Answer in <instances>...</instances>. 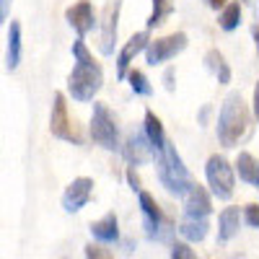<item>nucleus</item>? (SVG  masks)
Here are the masks:
<instances>
[{
    "mask_svg": "<svg viewBox=\"0 0 259 259\" xmlns=\"http://www.w3.org/2000/svg\"><path fill=\"white\" fill-rule=\"evenodd\" d=\"M50 133L60 140H68L73 145H80L83 138L78 135V130L73 127L70 122V114H68V101H65V94L62 91H55L52 96V117H50Z\"/></svg>",
    "mask_w": 259,
    "mask_h": 259,
    "instance_id": "0eeeda50",
    "label": "nucleus"
},
{
    "mask_svg": "<svg viewBox=\"0 0 259 259\" xmlns=\"http://www.w3.org/2000/svg\"><path fill=\"white\" fill-rule=\"evenodd\" d=\"M65 18H68V24L75 29L78 36L91 34L94 26L99 24V21H96V13H94V6L89 3V0H78L75 6H70L68 11H65Z\"/></svg>",
    "mask_w": 259,
    "mask_h": 259,
    "instance_id": "ddd939ff",
    "label": "nucleus"
},
{
    "mask_svg": "<svg viewBox=\"0 0 259 259\" xmlns=\"http://www.w3.org/2000/svg\"><path fill=\"white\" fill-rule=\"evenodd\" d=\"M138 200H140V212H143V223H145V231H148V239H156V241H166V233L161 231L168 221L163 210L158 207L156 197L148 192H138Z\"/></svg>",
    "mask_w": 259,
    "mask_h": 259,
    "instance_id": "1a4fd4ad",
    "label": "nucleus"
},
{
    "mask_svg": "<svg viewBox=\"0 0 259 259\" xmlns=\"http://www.w3.org/2000/svg\"><path fill=\"white\" fill-rule=\"evenodd\" d=\"M207 228H210L207 218H200V215H187L184 212V218L179 221V233L184 236L187 241H192V244L202 241L207 236Z\"/></svg>",
    "mask_w": 259,
    "mask_h": 259,
    "instance_id": "dca6fc26",
    "label": "nucleus"
},
{
    "mask_svg": "<svg viewBox=\"0 0 259 259\" xmlns=\"http://www.w3.org/2000/svg\"><path fill=\"white\" fill-rule=\"evenodd\" d=\"M244 223L251 228H259V205L256 202H249L244 207Z\"/></svg>",
    "mask_w": 259,
    "mask_h": 259,
    "instance_id": "393cba45",
    "label": "nucleus"
},
{
    "mask_svg": "<svg viewBox=\"0 0 259 259\" xmlns=\"http://www.w3.org/2000/svg\"><path fill=\"white\" fill-rule=\"evenodd\" d=\"M236 166H231L226 161V156H210L205 163V179L207 187L212 192V197L218 200H231L233 197V189H236V177H233Z\"/></svg>",
    "mask_w": 259,
    "mask_h": 259,
    "instance_id": "20e7f679",
    "label": "nucleus"
},
{
    "mask_svg": "<svg viewBox=\"0 0 259 259\" xmlns=\"http://www.w3.org/2000/svg\"><path fill=\"white\" fill-rule=\"evenodd\" d=\"M251 133V114L239 91H231L218 112V140L223 148H236Z\"/></svg>",
    "mask_w": 259,
    "mask_h": 259,
    "instance_id": "f03ea898",
    "label": "nucleus"
},
{
    "mask_svg": "<svg viewBox=\"0 0 259 259\" xmlns=\"http://www.w3.org/2000/svg\"><path fill=\"white\" fill-rule=\"evenodd\" d=\"M91 194H94V182L89 177H78L68 184V189H65L62 194V207L65 212H78L83 210L85 205H89L91 200Z\"/></svg>",
    "mask_w": 259,
    "mask_h": 259,
    "instance_id": "f8f14e48",
    "label": "nucleus"
},
{
    "mask_svg": "<svg viewBox=\"0 0 259 259\" xmlns=\"http://www.w3.org/2000/svg\"><path fill=\"white\" fill-rule=\"evenodd\" d=\"M189 45V39L184 31H174V34H168V36H161V39H150V45L145 50V62L148 65H163L168 60H174L179 52H184Z\"/></svg>",
    "mask_w": 259,
    "mask_h": 259,
    "instance_id": "423d86ee",
    "label": "nucleus"
},
{
    "mask_svg": "<svg viewBox=\"0 0 259 259\" xmlns=\"http://www.w3.org/2000/svg\"><path fill=\"white\" fill-rule=\"evenodd\" d=\"M83 254H85V256H96V259H109V256H112V251H106V249H104V246H99V244H96V246H94V244H89Z\"/></svg>",
    "mask_w": 259,
    "mask_h": 259,
    "instance_id": "bb28decb",
    "label": "nucleus"
},
{
    "mask_svg": "<svg viewBox=\"0 0 259 259\" xmlns=\"http://www.w3.org/2000/svg\"><path fill=\"white\" fill-rule=\"evenodd\" d=\"M145 133H148V138H150V143H153V148H156V153H161V150L166 148V143H168V138H166V133H163V124H161V119L153 114V112H145Z\"/></svg>",
    "mask_w": 259,
    "mask_h": 259,
    "instance_id": "412c9836",
    "label": "nucleus"
},
{
    "mask_svg": "<svg viewBox=\"0 0 259 259\" xmlns=\"http://www.w3.org/2000/svg\"><path fill=\"white\" fill-rule=\"evenodd\" d=\"M207 6L212 11H218V8H226V0H207Z\"/></svg>",
    "mask_w": 259,
    "mask_h": 259,
    "instance_id": "2f4dec72",
    "label": "nucleus"
},
{
    "mask_svg": "<svg viewBox=\"0 0 259 259\" xmlns=\"http://www.w3.org/2000/svg\"><path fill=\"white\" fill-rule=\"evenodd\" d=\"M21 65V26L16 21H11V29H8V52H6V68L16 70Z\"/></svg>",
    "mask_w": 259,
    "mask_h": 259,
    "instance_id": "aec40b11",
    "label": "nucleus"
},
{
    "mask_svg": "<svg viewBox=\"0 0 259 259\" xmlns=\"http://www.w3.org/2000/svg\"><path fill=\"white\" fill-rule=\"evenodd\" d=\"M11 3H13V0H0V21H8V13H11Z\"/></svg>",
    "mask_w": 259,
    "mask_h": 259,
    "instance_id": "c756f323",
    "label": "nucleus"
},
{
    "mask_svg": "<svg viewBox=\"0 0 259 259\" xmlns=\"http://www.w3.org/2000/svg\"><path fill=\"white\" fill-rule=\"evenodd\" d=\"M127 184H130V189L133 192H140L143 187H140V177H138V171H135V166L130 163V168H127Z\"/></svg>",
    "mask_w": 259,
    "mask_h": 259,
    "instance_id": "cd10ccee",
    "label": "nucleus"
},
{
    "mask_svg": "<svg viewBox=\"0 0 259 259\" xmlns=\"http://www.w3.org/2000/svg\"><path fill=\"white\" fill-rule=\"evenodd\" d=\"M205 68H207L215 78H218L221 85L231 83V68H228L226 57L221 55V50H207V55H205Z\"/></svg>",
    "mask_w": 259,
    "mask_h": 259,
    "instance_id": "6ab92c4d",
    "label": "nucleus"
},
{
    "mask_svg": "<svg viewBox=\"0 0 259 259\" xmlns=\"http://www.w3.org/2000/svg\"><path fill=\"white\" fill-rule=\"evenodd\" d=\"M251 112H254V119L259 124V83L254 85V99H251Z\"/></svg>",
    "mask_w": 259,
    "mask_h": 259,
    "instance_id": "c85d7f7f",
    "label": "nucleus"
},
{
    "mask_svg": "<svg viewBox=\"0 0 259 259\" xmlns=\"http://www.w3.org/2000/svg\"><path fill=\"white\" fill-rule=\"evenodd\" d=\"M156 166H158V179L161 184L166 187V192L177 194V197H184L187 189L194 184L189 171L182 161V156L177 153V145L174 143H166V148L161 150V153H156Z\"/></svg>",
    "mask_w": 259,
    "mask_h": 259,
    "instance_id": "7ed1b4c3",
    "label": "nucleus"
},
{
    "mask_svg": "<svg viewBox=\"0 0 259 259\" xmlns=\"http://www.w3.org/2000/svg\"><path fill=\"white\" fill-rule=\"evenodd\" d=\"M91 236L99 244H114L119 239V228H117V215L114 212H106L101 221L91 223Z\"/></svg>",
    "mask_w": 259,
    "mask_h": 259,
    "instance_id": "f3484780",
    "label": "nucleus"
},
{
    "mask_svg": "<svg viewBox=\"0 0 259 259\" xmlns=\"http://www.w3.org/2000/svg\"><path fill=\"white\" fill-rule=\"evenodd\" d=\"M73 57H75V68L68 75V94L83 104L94 101V96L104 85V73H101V65L94 60V55L85 47L83 36L73 41Z\"/></svg>",
    "mask_w": 259,
    "mask_h": 259,
    "instance_id": "f257e3e1",
    "label": "nucleus"
},
{
    "mask_svg": "<svg viewBox=\"0 0 259 259\" xmlns=\"http://www.w3.org/2000/svg\"><path fill=\"white\" fill-rule=\"evenodd\" d=\"M241 221H244V212L239 207H223L221 215H218V241L228 244L233 236L239 233Z\"/></svg>",
    "mask_w": 259,
    "mask_h": 259,
    "instance_id": "2eb2a0df",
    "label": "nucleus"
},
{
    "mask_svg": "<svg viewBox=\"0 0 259 259\" xmlns=\"http://www.w3.org/2000/svg\"><path fill=\"white\" fill-rule=\"evenodd\" d=\"M251 36H254V45H256V52H259V24L251 26Z\"/></svg>",
    "mask_w": 259,
    "mask_h": 259,
    "instance_id": "473e14b6",
    "label": "nucleus"
},
{
    "mask_svg": "<svg viewBox=\"0 0 259 259\" xmlns=\"http://www.w3.org/2000/svg\"><path fill=\"white\" fill-rule=\"evenodd\" d=\"M233 166H236V174H239L241 182H246V184H251V187L259 189V161L251 153L241 150V153L236 156V163Z\"/></svg>",
    "mask_w": 259,
    "mask_h": 259,
    "instance_id": "a211bd4d",
    "label": "nucleus"
},
{
    "mask_svg": "<svg viewBox=\"0 0 259 259\" xmlns=\"http://www.w3.org/2000/svg\"><path fill=\"white\" fill-rule=\"evenodd\" d=\"M127 80H130V89H133L138 96H153V85H150V80L145 78L143 70H130Z\"/></svg>",
    "mask_w": 259,
    "mask_h": 259,
    "instance_id": "b1692460",
    "label": "nucleus"
},
{
    "mask_svg": "<svg viewBox=\"0 0 259 259\" xmlns=\"http://www.w3.org/2000/svg\"><path fill=\"white\" fill-rule=\"evenodd\" d=\"M119 11L122 0H106V6L101 8V34H99V50L101 55H114L117 45V29H119Z\"/></svg>",
    "mask_w": 259,
    "mask_h": 259,
    "instance_id": "6e6552de",
    "label": "nucleus"
},
{
    "mask_svg": "<svg viewBox=\"0 0 259 259\" xmlns=\"http://www.w3.org/2000/svg\"><path fill=\"white\" fill-rule=\"evenodd\" d=\"M171 13H174V0H153V13L148 16V29L161 26Z\"/></svg>",
    "mask_w": 259,
    "mask_h": 259,
    "instance_id": "5701e85b",
    "label": "nucleus"
},
{
    "mask_svg": "<svg viewBox=\"0 0 259 259\" xmlns=\"http://www.w3.org/2000/svg\"><path fill=\"white\" fill-rule=\"evenodd\" d=\"M171 256L174 259H194V251L189 249V244L177 241V244H171Z\"/></svg>",
    "mask_w": 259,
    "mask_h": 259,
    "instance_id": "a878e982",
    "label": "nucleus"
},
{
    "mask_svg": "<svg viewBox=\"0 0 259 259\" xmlns=\"http://www.w3.org/2000/svg\"><path fill=\"white\" fill-rule=\"evenodd\" d=\"M122 156L127 158V163H133V166H140V163H145L150 158H156V148H153V143H150L145 127H143V133H133L127 138V143L122 148Z\"/></svg>",
    "mask_w": 259,
    "mask_h": 259,
    "instance_id": "9b49d317",
    "label": "nucleus"
},
{
    "mask_svg": "<svg viewBox=\"0 0 259 259\" xmlns=\"http://www.w3.org/2000/svg\"><path fill=\"white\" fill-rule=\"evenodd\" d=\"M210 194L202 184H192L184 194V212L187 215H200V218H207V215L212 212V200H210Z\"/></svg>",
    "mask_w": 259,
    "mask_h": 259,
    "instance_id": "4468645a",
    "label": "nucleus"
},
{
    "mask_svg": "<svg viewBox=\"0 0 259 259\" xmlns=\"http://www.w3.org/2000/svg\"><path fill=\"white\" fill-rule=\"evenodd\" d=\"M241 24V3L233 0V3H226V8H221V18H218V26L223 31H236Z\"/></svg>",
    "mask_w": 259,
    "mask_h": 259,
    "instance_id": "4be33fe9",
    "label": "nucleus"
},
{
    "mask_svg": "<svg viewBox=\"0 0 259 259\" xmlns=\"http://www.w3.org/2000/svg\"><path fill=\"white\" fill-rule=\"evenodd\" d=\"M163 83H166V91H174V68H168L163 73Z\"/></svg>",
    "mask_w": 259,
    "mask_h": 259,
    "instance_id": "7c9ffc66",
    "label": "nucleus"
},
{
    "mask_svg": "<svg viewBox=\"0 0 259 259\" xmlns=\"http://www.w3.org/2000/svg\"><path fill=\"white\" fill-rule=\"evenodd\" d=\"M148 31H150V29L133 34V36H130V39L124 41V47L119 50V55H117V78H119V80H124V78H127L133 60H135L140 52H145V50H148V45H150V34H148Z\"/></svg>",
    "mask_w": 259,
    "mask_h": 259,
    "instance_id": "9d476101",
    "label": "nucleus"
},
{
    "mask_svg": "<svg viewBox=\"0 0 259 259\" xmlns=\"http://www.w3.org/2000/svg\"><path fill=\"white\" fill-rule=\"evenodd\" d=\"M91 140L101 145L104 150H122L119 145V130L114 122V114L109 112V106L94 101V117H91Z\"/></svg>",
    "mask_w": 259,
    "mask_h": 259,
    "instance_id": "39448f33",
    "label": "nucleus"
}]
</instances>
